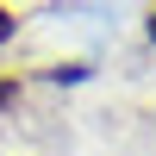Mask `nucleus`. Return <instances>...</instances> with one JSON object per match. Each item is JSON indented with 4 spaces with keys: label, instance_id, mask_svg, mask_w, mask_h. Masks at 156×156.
Returning <instances> with one entry per match:
<instances>
[{
    "label": "nucleus",
    "instance_id": "7ed1b4c3",
    "mask_svg": "<svg viewBox=\"0 0 156 156\" xmlns=\"http://www.w3.org/2000/svg\"><path fill=\"white\" fill-rule=\"evenodd\" d=\"M150 37H156V6H150Z\"/></svg>",
    "mask_w": 156,
    "mask_h": 156
},
{
    "label": "nucleus",
    "instance_id": "f03ea898",
    "mask_svg": "<svg viewBox=\"0 0 156 156\" xmlns=\"http://www.w3.org/2000/svg\"><path fill=\"white\" fill-rule=\"evenodd\" d=\"M12 25H19V19H12L6 6H0V44H6V37H12Z\"/></svg>",
    "mask_w": 156,
    "mask_h": 156
},
{
    "label": "nucleus",
    "instance_id": "f257e3e1",
    "mask_svg": "<svg viewBox=\"0 0 156 156\" xmlns=\"http://www.w3.org/2000/svg\"><path fill=\"white\" fill-rule=\"evenodd\" d=\"M12 94H19V81H12V75H0V106H6Z\"/></svg>",
    "mask_w": 156,
    "mask_h": 156
}]
</instances>
